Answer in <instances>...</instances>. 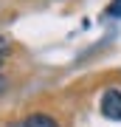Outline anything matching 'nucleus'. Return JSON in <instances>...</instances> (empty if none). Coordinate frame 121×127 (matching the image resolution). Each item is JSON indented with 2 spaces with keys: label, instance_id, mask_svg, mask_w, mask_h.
<instances>
[{
  "label": "nucleus",
  "instance_id": "f03ea898",
  "mask_svg": "<svg viewBox=\"0 0 121 127\" xmlns=\"http://www.w3.org/2000/svg\"><path fill=\"white\" fill-rule=\"evenodd\" d=\"M23 127H59V124H56V119L48 116V113H31V116H25Z\"/></svg>",
  "mask_w": 121,
  "mask_h": 127
},
{
  "label": "nucleus",
  "instance_id": "7ed1b4c3",
  "mask_svg": "<svg viewBox=\"0 0 121 127\" xmlns=\"http://www.w3.org/2000/svg\"><path fill=\"white\" fill-rule=\"evenodd\" d=\"M104 14H107V17H113V20H118V17H121V0H110L107 9H104Z\"/></svg>",
  "mask_w": 121,
  "mask_h": 127
},
{
  "label": "nucleus",
  "instance_id": "39448f33",
  "mask_svg": "<svg viewBox=\"0 0 121 127\" xmlns=\"http://www.w3.org/2000/svg\"><path fill=\"white\" fill-rule=\"evenodd\" d=\"M6 85H9V79H6V76H3V73H0V93H3V91H6Z\"/></svg>",
  "mask_w": 121,
  "mask_h": 127
},
{
  "label": "nucleus",
  "instance_id": "f257e3e1",
  "mask_svg": "<svg viewBox=\"0 0 121 127\" xmlns=\"http://www.w3.org/2000/svg\"><path fill=\"white\" fill-rule=\"evenodd\" d=\"M101 116L110 122H121V91L110 88L101 93Z\"/></svg>",
  "mask_w": 121,
  "mask_h": 127
},
{
  "label": "nucleus",
  "instance_id": "20e7f679",
  "mask_svg": "<svg viewBox=\"0 0 121 127\" xmlns=\"http://www.w3.org/2000/svg\"><path fill=\"white\" fill-rule=\"evenodd\" d=\"M9 48H11V40H9L6 34H0V57H3V54H9Z\"/></svg>",
  "mask_w": 121,
  "mask_h": 127
}]
</instances>
